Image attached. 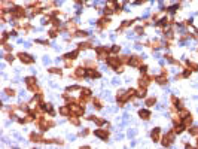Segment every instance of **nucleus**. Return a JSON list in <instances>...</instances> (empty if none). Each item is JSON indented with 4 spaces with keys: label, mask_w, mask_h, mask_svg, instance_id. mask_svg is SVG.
<instances>
[{
    "label": "nucleus",
    "mask_w": 198,
    "mask_h": 149,
    "mask_svg": "<svg viewBox=\"0 0 198 149\" xmlns=\"http://www.w3.org/2000/svg\"><path fill=\"white\" fill-rule=\"evenodd\" d=\"M19 58H21V61L22 63H27V64H30V63H33L34 61V58L31 57V55H28V54H19Z\"/></svg>",
    "instance_id": "f257e3e1"
},
{
    "label": "nucleus",
    "mask_w": 198,
    "mask_h": 149,
    "mask_svg": "<svg viewBox=\"0 0 198 149\" xmlns=\"http://www.w3.org/2000/svg\"><path fill=\"white\" fill-rule=\"evenodd\" d=\"M94 134H95V136H98V137H101L103 140H106V139H107V133H106V131H103V130H95V131H94Z\"/></svg>",
    "instance_id": "f03ea898"
},
{
    "label": "nucleus",
    "mask_w": 198,
    "mask_h": 149,
    "mask_svg": "<svg viewBox=\"0 0 198 149\" xmlns=\"http://www.w3.org/2000/svg\"><path fill=\"white\" fill-rule=\"evenodd\" d=\"M107 64L112 66V67H118V66H119V61H118L116 58H109V60H107Z\"/></svg>",
    "instance_id": "7ed1b4c3"
},
{
    "label": "nucleus",
    "mask_w": 198,
    "mask_h": 149,
    "mask_svg": "<svg viewBox=\"0 0 198 149\" xmlns=\"http://www.w3.org/2000/svg\"><path fill=\"white\" fill-rule=\"evenodd\" d=\"M128 63H130L131 66H139V63H140V58H139V57H131V58L128 60Z\"/></svg>",
    "instance_id": "20e7f679"
},
{
    "label": "nucleus",
    "mask_w": 198,
    "mask_h": 149,
    "mask_svg": "<svg viewBox=\"0 0 198 149\" xmlns=\"http://www.w3.org/2000/svg\"><path fill=\"white\" fill-rule=\"evenodd\" d=\"M158 137H159V128H155V130L152 131V139H154V142H157Z\"/></svg>",
    "instance_id": "39448f33"
},
{
    "label": "nucleus",
    "mask_w": 198,
    "mask_h": 149,
    "mask_svg": "<svg viewBox=\"0 0 198 149\" xmlns=\"http://www.w3.org/2000/svg\"><path fill=\"white\" fill-rule=\"evenodd\" d=\"M139 115H140L142 119H148V118H149V112H148V110H140Z\"/></svg>",
    "instance_id": "423d86ee"
},
{
    "label": "nucleus",
    "mask_w": 198,
    "mask_h": 149,
    "mask_svg": "<svg viewBox=\"0 0 198 149\" xmlns=\"http://www.w3.org/2000/svg\"><path fill=\"white\" fill-rule=\"evenodd\" d=\"M25 84L30 87V88H33V84H34V78H27L25 79Z\"/></svg>",
    "instance_id": "0eeeda50"
},
{
    "label": "nucleus",
    "mask_w": 198,
    "mask_h": 149,
    "mask_svg": "<svg viewBox=\"0 0 198 149\" xmlns=\"http://www.w3.org/2000/svg\"><path fill=\"white\" fill-rule=\"evenodd\" d=\"M76 55H78V51H75V52H70V54H67V55H66V58H69V60H73V58H76Z\"/></svg>",
    "instance_id": "6e6552de"
},
{
    "label": "nucleus",
    "mask_w": 198,
    "mask_h": 149,
    "mask_svg": "<svg viewBox=\"0 0 198 149\" xmlns=\"http://www.w3.org/2000/svg\"><path fill=\"white\" fill-rule=\"evenodd\" d=\"M148 84H149V79H148V78H145V79L142 78V79H140V85H142V87H148Z\"/></svg>",
    "instance_id": "1a4fd4ad"
},
{
    "label": "nucleus",
    "mask_w": 198,
    "mask_h": 149,
    "mask_svg": "<svg viewBox=\"0 0 198 149\" xmlns=\"http://www.w3.org/2000/svg\"><path fill=\"white\" fill-rule=\"evenodd\" d=\"M189 131H191V134L197 136V134H198V127H194V128H192V130H189Z\"/></svg>",
    "instance_id": "9d476101"
},
{
    "label": "nucleus",
    "mask_w": 198,
    "mask_h": 149,
    "mask_svg": "<svg viewBox=\"0 0 198 149\" xmlns=\"http://www.w3.org/2000/svg\"><path fill=\"white\" fill-rule=\"evenodd\" d=\"M183 128H185L183 125H177V127H176V133H182V131H183Z\"/></svg>",
    "instance_id": "9b49d317"
},
{
    "label": "nucleus",
    "mask_w": 198,
    "mask_h": 149,
    "mask_svg": "<svg viewBox=\"0 0 198 149\" xmlns=\"http://www.w3.org/2000/svg\"><path fill=\"white\" fill-rule=\"evenodd\" d=\"M137 96H139V97H145V96H146L145 90H143V91H139V94H137Z\"/></svg>",
    "instance_id": "f8f14e48"
},
{
    "label": "nucleus",
    "mask_w": 198,
    "mask_h": 149,
    "mask_svg": "<svg viewBox=\"0 0 198 149\" xmlns=\"http://www.w3.org/2000/svg\"><path fill=\"white\" fill-rule=\"evenodd\" d=\"M154 103H155V99H149V100H148V104H149V106H152Z\"/></svg>",
    "instance_id": "ddd939ff"
}]
</instances>
